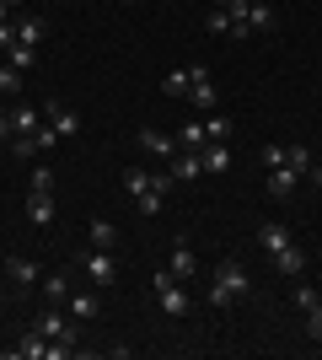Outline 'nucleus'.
<instances>
[{
	"instance_id": "f257e3e1",
	"label": "nucleus",
	"mask_w": 322,
	"mask_h": 360,
	"mask_svg": "<svg viewBox=\"0 0 322 360\" xmlns=\"http://www.w3.org/2000/svg\"><path fill=\"white\" fill-rule=\"evenodd\" d=\"M253 296V274L236 264V258H220L210 274V307H236V301Z\"/></svg>"
},
{
	"instance_id": "f03ea898",
	"label": "nucleus",
	"mask_w": 322,
	"mask_h": 360,
	"mask_svg": "<svg viewBox=\"0 0 322 360\" xmlns=\"http://www.w3.org/2000/svg\"><path fill=\"white\" fill-rule=\"evenodd\" d=\"M151 285H156V301H161V312H167V317H183L188 307H194V301H188V290H183V280H177V274H172L167 264L156 269V280H151Z\"/></svg>"
},
{
	"instance_id": "7ed1b4c3",
	"label": "nucleus",
	"mask_w": 322,
	"mask_h": 360,
	"mask_svg": "<svg viewBox=\"0 0 322 360\" xmlns=\"http://www.w3.org/2000/svg\"><path fill=\"white\" fill-rule=\"evenodd\" d=\"M32 328L43 333L48 345H65V349H76V345H81L76 323H65V312H60V307H54V301H48V312H38V323H32Z\"/></svg>"
},
{
	"instance_id": "20e7f679",
	"label": "nucleus",
	"mask_w": 322,
	"mask_h": 360,
	"mask_svg": "<svg viewBox=\"0 0 322 360\" xmlns=\"http://www.w3.org/2000/svg\"><path fill=\"white\" fill-rule=\"evenodd\" d=\"M76 264H81V274H86V280H92L97 290H102V285H119V264H113V253H102V248L81 253Z\"/></svg>"
},
{
	"instance_id": "39448f33",
	"label": "nucleus",
	"mask_w": 322,
	"mask_h": 360,
	"mask_svg": "<svg viewBox=\"0 0 322 360\" xmlns=\"http://www.w3.org/2000/svg\"><path fill=\"white\" fill-rule=\"evenodd\" d=\"M43 119L54 124V135H60V140H76V135H81V119L60 103V97H48V103H43Z\"/></svg>"
},
{
	"instance_id": "423d86ee",
	"label": "nucleus",
	"mask_w": 322,
	"mask_h": 360,
	"mask_svg": "<svg viewBox=\"0 0 322 360\" xmlns=\"http://www.w3.org/2000/svg\"><path fill=\"white\" fill-rule=\"evenodd\" d=\"M188 81H194V86H188L194 108H199V113H215V86H210V70H204V65H188Z\"/></svg>"
},
{
	"instance_id": "0eeeda50",
	"label": "nucleus",
	"mask_w": 322,
	"mask_h": 360,
	"mask_svg": "<svg viewBox=\"0 0 322 360\" xmlns=\"http://www.w3.org/2000/svg\"><path fill=\"white\" fill-rule=\"evenodd\" d=\"M6 280L22 290H32L38 280H43V269H38V258H6Z\"/></svg>"
},
{
	"instance_id": "6e6552de",
	"label": "nucleus",
	"mask_w": 322,
	"mask_h": 360,
	"mask_svg": "<svg viewBox=\"0 0 322 360\" xmlns=\"http://www.w3.org/2000/svg\"><path fill=\"white\" fill-rule=\"evenodd\" d=\"M167 172H172L177 183H194V178L204 172V156H199V150H183V146H177V156L167 162Z\"/></svg>"
},
{
	"instance_id": "1a4fd4ad",
	"label": "nucleus",
	"mask_w": 322,
	"mask_h": 360,
	"mask_svg": "<svg viewBox=\"0 0 322 360\" xmlns=\"http://www.w3.org/2000/svg\"><path fill=\"white\" fill-rule=\"evenodd\" d=\"M167 269L177 274V280H194V274H199V258H194V248H188L183 237L172 242V258H167Z\"/></svg>"
},
{
	"instance_id": "9d476101",
	"label": "nucleus",
	"mask_w": 322,
	"mask_h": 360,
	"mask_svg": "<svg viewBox=\"0 0 322 360\" xmlns=\"http://www.w3.org/2000/svg\"><path fill=\"white\" fill-rule=\"evenodd\" d=\"M295 183H301V172H295V167H269V199H290L295 194Z\"/></svg>"
},
{
	"instance_id": "9b49d317",
	"label": "nucleus",
	"mask_w": 322,
	"mask_h": 360,
	"mask_svg": "<svg viewBox=\"0 0 322 360\" xmlns=\"http://www.w3.org/2000/svg\"><path fill=\"white\" fill-rule=\"evenodd\" d=\"M258 242H263V253L274 258L279 248H290V226H285V221H263L258 226Z\"/></svg>"
},
{
	"instance_id": "f8f14e48",
	"label": "nucleus",
	"mask_w": 322,
	"mask_h": 360,
	"mask_svg": "<svg viewBox=\"0 0 322 360\" xmlns=\"http://www.w3.org/2000/svg\"><path fill=\"white\" fill-rule=\"evenodd\" d=\"M140 146L151 150V156H161V162H172V156H177V140H172V135H161V129H151V124L140 129Z\"/></svg>"
},
{
	"instance_id": "ddd939ff",
	"label": "nucleus",
	"mask_w": 322,
	"mask_h": 360,
	"mask_svg": "<svg viewBox=\"0 0 322 360\" xmlns=\"http://www.w3.org/2000/svg\"><path fill=\"white\" fill-rule=\"evenodd\" d=\"M274 27H279L274 6H269V0H253V6H247V32H274Z\"/></svg>"
},
{
	"instance_id": "4468645a",
	"label": "nucleus",
	"mask_w": 322,
	"mask_h": 360,
	"mask_svg": "<svg viewBox=\"0 0 322 360\" xmlns=\"http://www.w3.org/2000/svg\"><path fill=\"white\" fill-rule=\"evenodd\" d=\"M11 355L16 360H48V339L38 328H27V333H22V345H11Z\"/></svg>"
},
{
	"instance_id": "2eb2a0df",
	"label": "nucleus",
	"mask_w": 322,
	"mask_h": 360,
	"mask_svg": "<svg viewBox=\"0 0 322 360\" xmlns=\"http://www.w3.org/2000/svg\"><path fill=\"white\" fill-rule=\"evenodd\" d=\"M86 237H92V248H102V253H113V248H119V226L97 215V221L86 226Z\"/></svg>"
},
{
	"instance_id": "dca6fc26",
	"label": "nucleus",
	"mask_w": 322,
	"mask_h": 360,
	"mask_svg": "<svg viewBox=\"0 0 322 360\" xmlns=\"http://www.w3.org/2000/svg\"><path fill=\"white\" fill-rule=\"evenodd\" d=\"M65 307H70V317H76V323H92V317L102 312V301H97L92 290H76V296L65 301Z\"/></svg>"
},
{
	"instance_id": "f3484780",
	"label": "nucleus",
	"mask_w": 322,
	"mask_h": 360,
	"mask_svg": "<svg viewBox=\"0 0 322 360\" xmlns=\"http://www.w3.org/2000/svg\"><path fill=\"white\" fill-rule=\"evenodd\" d=\"M274 269L285 274V280H295V274L307 269V253H301V248L290 242V248H279V253H274Z\"/></svg>"
},
{
	"instance_id": "a211bd4d",
	"label": "nucleus",
	"mask_w": 322,
	"mask_h": 360,
	"mask_svg": "<svg viewBox=\"0 0 322 360\" xmlns=\"http://www.w3.org/2000/svg\"><path fill=\"white\" fill-rule=\"evenodd\" d=\"M43 16H16V44H32V49H38V44H43Z\"/></svg>"
},
{
	"instance_id": "6ab92c4d",
	"label": "nucleus",
	"mask_w": 322,
	"mask_h": 360,
	"mask_svg": "<svg viewBox=\"0 0 322 360\" xmlns=\"http://www.w3.org/2000/svg\"><path fill=\"white\" fill-rule=\"evenodd\" d=\"M11 124H16V135H32V129L43 124V108H27V103H16V108H11Z\"/></svg>"
},
{
	"instance_id": "aec40b11",
	"label": "nucleus",
	"mask_w": 322,
	"mask_h": 360,
	"mask_svg": "<svg viewBox=\"0 0 322 360\" xmlns=\"http://www.w3.org/2000/svg\"><path fill=\"white\" fill-rule=\"evenodd\" d=\"M199 156H204V172H226V167H231V150H226V140H210V146H204Z\"/></svg>"
},
{
	"instance_id": "412c9836",
	"label": "nucleus",
	"mask_w": 322,
	"mask_h": 360,
	"mask_svg": "<svg viewBox=\"0 0 322 360\" xmlns=\"http://www.w3.org/2000/svg\"><path fill=\"white\" fill-rule=\"evenodd\" d=\"M27 215L32 226H48L54 221V194H27Z\"/></svg>"
},
{
	"instance_id": "4be33fe9",
	"label": "nucleus",
	"mask_w": 322,
	"mask_h": 360,
	"mask_svg": "<svg viewBox=\"0 0 322 360\" xmlns=\"http://www.w3.org/2000/svg\"><path fill=\"white\" fill-rule=\"evenodd\" d=\"M38 285H43V296L54 301V307H65V301H70V280H65V274H43Z\"/></svg>"
},
{
	"instance_id": "5701e85b",
	"label": "nucleus",
	"mask_w": 322,
	"mask_h": 360,
	"mask_svg": "<svg viewBox=\"0 0 322 360\" xmlns=\"http://www.w3.org/2000/svg\"><path fill=\"white\" fill-rule=\"evenodd\" d=\"M177 146H183V150H204V146H210V135H204V119L183 124V135H177Z\"/></svg>"
},
{
	"instance_id": "b1692460",
	"label": "nucleus",
	"mask_w": 322,
	"mask_h": 360,
	"mask_svg": "<svg viewBox=\"0 0 322 360\" xmlns=\"http://www.w3.org/2000/svg\"><path fill=\"white\" fill-rule=\"evenodd\" d=\"M204 135H210V140H231V135H236V124H231L226 113H204Z\"/></svg>"
},
{
	"instance_id": "393cba45",
	"label": "nucleus",
	"mask_w": 322,
	"mask_h": 360,
	"mask_svg": "<svg viewBox=\"0 0 322 360\" xmlns=\"http://www.w3.org/2000/svg\"><path fill=\"white\" fill-rule=\"evenodd\" d=\"M6 60H11L16 70H32V65H38V49H32V44H11V49H6Z\"/></svg>"
},
{
	"instance_id": "a878e982",
	"label": "nucleus",
	"mask_w": 322,
	"mask_h": 360,
	"mask_svg": "<svg viewBox=\"0 0 322 360\" xmlns=\"http://www.w3.org/2000/svg\"><path fill=\"white\" fill-rule=\"evenodd\" d=\"M123 188H129V194H145V188H151V172H145V167H123Z\"/></svg>"
},
{
	"instance_id": "bb28decb",
	"label": "nucleus",
	"mask_w": 322,
	"mask_h": 360,
	"mask_svg": "<svg viewBox=\"0 0 322 360\" xmlns=\"http://www.w3.org/2000/svg\"><path fill=\"white\" fill-rule=\"evenodd\" d=\"M0 91H6V97H16V91H22V70H16L11 60H0Z\"/></svg>"
},
{
	"instance_id": "cd10ccee",
	"label": "nucleus",
	"mask_w": 322,
	"mask_h": 360,
	"mask_svg": "<svg viewBox=\"0 0 322 360\" xmlns=\"http://www.w3.org/2000/svg\"><path fill=\"white\" fill-rule=\"evenodd\" d=\"M285 167H295V172L307 178V172H311V150L307 146H285Z\"/></svg>"
},
{
	"instance_id": "c85d7f7f",
	"label": "nucleus",
	"mask_w": 322,
	"mask_h": 360,
	"mask_svg": "<svg viewBox=\"0 0 322 360\" xmlns=\"http://www.w3.org/2000/svg\"><path fill=\"white\" fill-rule=\"evenodd\" d=\"M188 86H194V81H188V65H183V70H172L167 81H161V91H167V97H188Z\"/></svg>"
},
{
	"instance_id": "c756f323",
	"label": "nucleus",
	"mask_w": 322,
	"mask_h": 360,
	"mask_svg": "<svg viewBox=\"0 0 322 360\" xmlns=\"http://www.w3.org/2000/svg\"><path fill=\"white\" fill-rule=\"evenodd\" d=\"M311 307H322V296H317V290H311V285H295V312L307 317Z\"/></svg>"
},
{
	"instance_id": "7c9ffc66",
	"label": "nucleus",
	"mask_w": 322,
	"mask_h": 360,
	"mask_svg": "<svg viewBox=\"0 0 322 360\" xmlns=\"http://www.w3.org/2000/svg\"><path fill=\"white\" fill-rule=\"evenodd\" d=\"M204 27L210 32H231L236 22H231V11H220V6H210V16H204Z\"/></svg>"
},
{
	"instance_id": "2f4dec72",
	"label": "nucleus",
	"mask_w": 322,
	"mask_h": 360,
	"mask_svg": "<svg viewBox=\"0 0 322 360\" xmlns=\"http://www.w3.org/2000/svg\"><path fill=\"white\" fill-rule=\"evenodd\" d=\"M32 194H54V167H38V172H32Z\"/></svg>"
},
{
	"instance_id": "473e14b6",
	"label": "nucleus",
	"mask_w": 322,
	"mask_h": 360,
	"mask_svg": "<svg viewBox=\"0 0 322 360\" xmlns=\"http://www.w3.org/2000/svg\"><path fill=\"white\" fill-rule=\"evenodd\" d=\"M54 140H60V135H54V124H38V129H32V146H38V156H43Z\"/></svg>"
},
{
	"instance_id": "72a5a7b5",
	"label": "nucleus",
	"mask_w": 322,
	"mask_h": 360,
	"mask_svg": "<svg viewBox=\"0 0 322 360\" xmlns=\"http://www.w3.org/2000/svg\"><path fill=\"white\" fill-rule=\"evenodd\" d=\"M258 162H263V167H279V162H285V146H274V140H269V146H258Z\"/></svg>"
},
{
	"instance_id": "f704fd0d",
	"label": "nucleus",
	"mask_w": 322,
	"mask_h": 360,
	"mask_svg": "<svg viewBox=\"0 0 322 360\" xmlns=\"http://www.w3.org/2000/svg\"><path fill=\"white\" fill-rule=\"evenodd\" d=\"M11 156H22V162H27V156H38V146H32V135H16V140H11Z\"/></svg>"
},
{
	"instance_id": "c9c22d12",
	"label": "nucleus",
	"mask_w": 322,
	"mask_h": 360,
	"mask_svg": "<svg viewBox=\"0 0 322 360\" xmlns=\"http://www.w3.org/2000/svg\"><path fill=\"white\" fill-rule=\"evenodd\" d=\"M307 333H311V339H322V307H311V312H307Z\"/></svg>"
},
{
	"instance_id": "e433bc0d",
	"label": "nucleus",
	"mask_w": 322,
	"mask_h": 360,
	"mask_svg": "<svg viewBox=\"0 0 322 360\" xmlns=\"http://www.w3.org/2000/svg\"><path fill=\"white\" fill-rule=\"evenodd\" d=\"M16 140V124H11V113H0V146H11Z\"/></svg>"
},
{
	"instance_id": "4c0bfd02",
	"label": "nucleus",
	"mask_w": 322,
	"mask_h": 360,
	"mask_svg": "<svg viewBox=\"0 0 322 360\" xmlns=\"http://www.w3.org/2000/svg\"><path fill=\"white\" fill-rule=\"evenodd\" d=\"M16 44V16H11V22H0V49H11Z\"/></svg>"
},
{
	"instance_id": "58836bf2",
	"label": "nucleus",
	"mask_w": 322,
	"mask_h": 360,
	"mask_svg": "<svg viewBox=\"0 0 322 360\" xmlns=\"http://www.w3.org/2000/svg\"><path fill=\"white\" fill-rule=\"evenodd\" d=\"M311 183H317V188H322V167H311Z\"/></svg>"
},
{
	"instance_id": "ea45409f",
	"label": "nucleus",
	"mask_w": 322,
	"mask_h": 360,
	"mask_svg": "<svg viewBox=\"0 0 322 360\" xmlns=\"http://www.w3.org/2000/svg\"><path fill=\"white\" fill-rule=\"evenodd\" d=\"M0 307H6V280H0Z\"/></svg>"
},
{
	"instance_id": "a19ab883",
	"label": "nucleus",
	"mask_w": 322,
	"mask_h": 360,
	"mask_svg": "<svg viewBox=\"0 0 322 360\" xmlns=\"http://www.w3.org/2000/svg\"><path fill=\"white\" fill-rule=\"evenodd\" d=\"M0 6H11V11H16V6H22V0H0Z\"/></svg>"
},
{
	"instance_id": "79ce46f5",
	"label": "nucleus",
	"mask_w": 322,
	"mask_h": 360,
	"mask_svg": "<svg viewBox=\"0 0 322 360\" xmlns=\"http://www.w3.org/2000/svg\"><path fill=\"white\" fill-rule=\"evenodd\" d=\"M123 6H135V0H123Z\"/></svg>"
},
{
	"instance_id": "37998d69",
	"label": "nucleus",
	"mask_w": 322,
	"mask_h": 360,
	"mask_svg": "<svg viewBox=\"0 0 322 360\" xmlns=\"http://www.w3.org/2000/svg\"><path fill=\"white\" fill-rule=\"evenodd\" d=\"M0 113H6V108H0Z\"/></svg>"
}]
</instances>
